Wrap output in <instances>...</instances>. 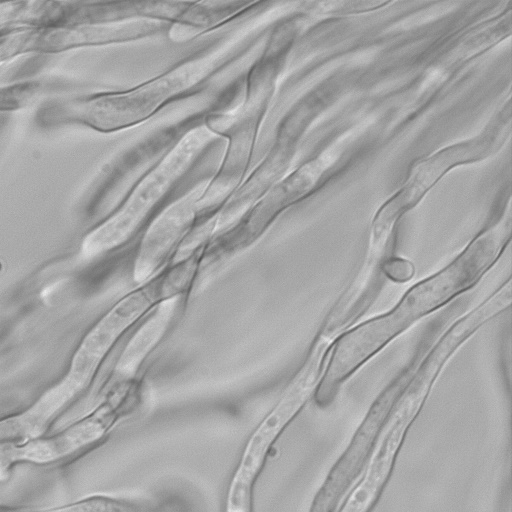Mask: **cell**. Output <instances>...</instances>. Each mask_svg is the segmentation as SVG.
Returning <instances> with one entry per match:
<instances>
[{
    "label": "cell",
    "mask_w": 512,
    "mask_h": 512,
    "mask_svg": "<svg viewBox=\"0 0 512 512\" xmlns=\"http://www.w3.org/2000/svg\"><path fill=\"white\" fill-rule=\"evenodd\" d=\"M178 298L179 296H174L160 302L130 339L118 365L123 374L132 375L146 354L160 340L172 320Z\"/></svg>",
    "instance_id": "3"
},
{
    "label": "cell",
    "mask_w": 512,
    "mask_h": 512,
    "mask_svg": "<svg viewBox=\"0 0 512 512\" xmlns=\"http://www.w3.org/2000/svg\"><path fill=\"white\" fill-rule=\"evenodd\" d=\"M413 266L409 261L400 258H387L382 266V273L391 280H409L413 276Z\"/></svg>",
    "instance_id": "4"
},
{
    "label": "cell",
    "mask_w": 512,
    "mask_h": 512,
    "mask_svg": "<svg viewBox=\"0 0 512 512\" xmlns=\"http://www.w3.org/2000/svg\"><path fill=\"white\" fill-rule=\"evenodd\" d=\"M402 213L387 203L376 214L363 261L326 317L316 340L332 347L336 339L368 309L379 289L382 266Z\"/></svg>",
    "instance_id": "2"
},
{
    "label": "cell",
    "mask_w": 512,
    "mask_h": 512,
    "mask_svg": "<svg viewBox=\"0 0 512 512\" xmlns=\"http://www.w3.org/2000/svg\"><path fill=\"white\" fill-rule=\"evenodd\" d=\"M135 388L130 384L95 412L55 435L0 446V479L18 464H53L97 447L113 426L136 407Z\"/></svg>",
    "instance_id": "1"
},
{
    "label": "cell",
    "mask_w": 512,
    "mask_h": 512,
    "mask_svg": "<svg viewBox=\"0 0 512 512\" xmlns=\"http://www.w3.org/2000/svg\"><path fill=\"white\" fill-rule=\"evenodd\" d=\"M224 512H252V511H238V510H225Z\"/></svg>",
    "instance_id": "5"
}]
</instances>
